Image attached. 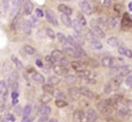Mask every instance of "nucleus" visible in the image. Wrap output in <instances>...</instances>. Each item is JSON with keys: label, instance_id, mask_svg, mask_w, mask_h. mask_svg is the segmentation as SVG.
<instances>
[{"label": "nucleus", "instance_id": "680f3d73", "mask_svg": "<svg viewBox=\"0 0 132 122\" xmlns=\"http://www.w3.org/2000/svg\"><path fill=\"white\" fill-rule=\"evenodd\" d=\"M17 102H18V99H14V100H12V104H13V105L17 104Z\"/></svg>", "mask_w": 132, "mask_h": 122}, {"label": "nucleus", "instance_id": "4d7b16f0", "mask_svg": "<svg viewBox=\"0 0 132 122\" xmlns=\"http://www.w3.org/2000/svg\"><path fill=\"white\" fill-rule=\"evenodd\" d=\"M121 9H122V6H121V5H117V4L114 5V10H115V11H117V12H118V13H120Z\"/></svg>", "mask_w": 132, "mask_h": 122}, {"label": "nucleus", "instance_id": "5fc2aeb1", "mask_svg": "<svg viewBox=\"0 0 132 122\" xmlns=\"http://www.w3.org/2000/svg\"><path fill=\"white\" fill-rule=\"evenodd\" d=\"M18 96H19V93L17 92V91H14V92H12V93H11V97H12V100L17 99Z\"/></svg>", "mask_w": 132, "mask_h": 122}, {"label": "nucleus", "instance_id": "13d9d810", "mask_svg": "<svg viewBox=\"0 0 132 122\" xmlns=\"http://www.w3.org/2000/svg\"><path fill=\"white\" fill-rule=\"evenodd\" d=\"M36 65H37V66H39V67H42L43 66V64H42V61L40 60V59H37L36 60Z\"/></svg>", "mask_w": 132, "mask_h": 122}, {"label": "nucleus", "instance_id": "412c9836", "mask_svg": "<svg viewBox=\"0 0 132 122\" xmlns=\"http://www.w3.org/2000/svg\"><path fill=\"white\" fill-rule=\"evenodd\" d=\"M118 52L120 53L122 56L127 57L128 58H132V51L131 49H129V48L125 47V46L122 45L121 47H120L118 49Z\"/></svg>", "mask_w": 132, "mask_h": 122}, {"label": "nucleus", "instance_id": "7c9ffc66", "mask_svg": "<svg viewBox=\"0 0 132 122\" xmlns=\"http://www.w3.org/2000/svg\"><path fill=\"white\" fill-rule=\"evenodd\" d=\"M77 75L82 79H87L91 75V72L87 69H85V70H82V71L77 72Z\"/></svg>", "mask_w": 132, "mask_h": 122}, {"label": "nucleus", "instance_id": "e433bc0d", "mask_svg": "<svg viewBox=\"0 0 132 122\" xmlns=\"http://www.w3.org/2000/svg\"><path fill=\"white\" fill-rule=\"evenodd\" d=\"M77 20L79 22L80 24H81L82 26H85V25H86V23H87L86 20H85V16H84L80 12L77 13Z\"/></svg>", "mask_w": 132, "mask_h": 122}, {"label": "nucleus", "instance_id": "4c0bfd02", "mask_svg": "<svg viewBox=\"0 0 132 122\" xmlns=\"http://www.w3.org/2000/svg\"><path fill=\"white\" fill-rule=\"evenodd\" d=\"M31 104L25 105V107L23 108V118L29 117L30 114H31Z\"/></svg>", "mask_w": 132, "mask_h": 122}, {"label": "nucleus", "instance_id": "39448f33", "mask_svg": "<svg viewBox=\"0 0 132 122\" xmlns=\"http://www.w3.org/2000/svg\"><path fill=\"white\" fill-rule=\"evenodd\" d=\"M45 16H46V19H47L48 23L52 24L53 26H57V25H59V22H57L56 14L52 10L47 9V10L45 11Z\"/></svg>", "mask_w": 132, "mask_h": 122}, {"label": "nucleus", "instance_id": "bb28decb", "mask_svg": "<svg viewBox=\"0 0 132 122\" xmlns=\"http://www.w3.org/2000/svg\"><path fill=\"white\" fill-rule=\"evenodd\" d=\"M51 100H52V94L43 93L42 95L40 96V101L43 105H46L47 103H49L50 101H51Z\"/></svg>", "mask_w": 132, "mask_h": 122}, {"label": "nucleus", "instance_id": "e2e57ef3", "mask_svg": "<svg viewBox=\"0 0 132 122\" xmlns=\"http://www.w3.org/2000/svg\"><path fill=\"white\" fill-rule=\"evenodd\" d=\"M129 9L132 12V1L129 2Z\"/></svg>", "mask_w": 132, "mask_h": 122}, {"label": "nucleus", "instance_id": "2eb2a0df", "mask_svg": "<svg viewBox=\"0 0 132 122\" xmlns=\"http://www.w3.org/2000/svg\"><path fill=\"white\" fill-rule=\"evenodd\" d=\"M107 44L112 48H120L121 47V40L116 37H110L107 40Z\"/></svg>", "mask_w": 132, "mask_h": 122}, {"label": "nucleus", "instance_id": "9d476101", "mask_svg": "<svg viewBox=\"0 0 132 122\" xmlns=\"http://www.w3.org/2000/svg\"><path fill=\"white\" fill-rule=\"evenodd\" d=\"M79 6L81 8L82 12L85 13L87 15H90L93 13V8L91 5L87 1H80L79 2Z\"/></svg>", "mask_w": 132, "mask_h": 122}, {"label": "nucleus", "instance_id": "f3484780", "mask_svg": "<svg viewBox=\"0 0 132 122\" xmlns=\"http://www.w3.org/2000/svg\"><path fill=\"white\" fill-rule=\"evenodd\" d=\"M18 78H19V75H18V73L16 71H13L8 77V81H7L8 85L11 87V86H13L14 84L18 83Z\"/></svg>", "mask_w": 132, "mask_h": 122}, {"label": "nucleus", "instance_id": "79ce46f5", "mask_svg": "<svg viewBox=\"0 0 132 122\" xmlns=\"http://www.w3.org/2000/svg\"><path fill=\"white\" fill-rule=\"evenodd\" d=\"M55 105L57 108H64V107L68 106V102L66 101H64V100H56Z\"/></svg>", "mask_w": 132, "mask_h": 122}, {"label": "nucleus", "instance_id": "c03bdc74", "mask_svg": "<svg viewBox=\"0 0 132 122\" xmlns=\"http://www.w3.org/2000/svg\"><path fill=\"white\" fill-rule=\"evenodd\" d=\"M103 91H104V92H105L106 94L111 93V92L113 91V88H112V86H111V83L108 82L107 84H105V85H104V88H103Z\"/></svg>", "mask_w": 132, "mask_h": 122}, {"label": "nucleus", "instance_id": "49530a36", "mask_svg": "<svg viewBox=\"0 0 132 122\" xmlns=\"http://www.w3.org/2000/svg\"><path fill=\"white\" fill-rule=\"evenodd\" d=\"M45 60H46V62L47 63H49V65L50 66H54V64L56 63V61L54 60V58L51 57V55H48V56H46L45 57Z\"/></svg>", "mask_w": 132, "mask_h": 122}, {"label": "nucleus", "instance_id": "8fccbe9b", "mask_svg": "<svg viewBox=\"0 0 132 122\" xmlns=\"http://www.w3.org/2000/svg\"><path fill=\"white\" fill-rule=\"evenodd\" d=\"M35 14H36L37 17H42V16H44L45 14H44L43 11L40 8H37L36 10H35Z\"/></svg>", "mask_w": 132, "mask_h": 122}, {"label": "nucleus", "instance_id": "864d4df0", "mask_svg": "<svg viewBox=\"0 0 132 122\" xmlns=\"http://www.w3.org/2000/svg\"><path fill=\"white\" fill-rule=\"evenodd\" d=\"M5 119H7V120H9V121H13V122H14L15 121V117H14L13 114H7V116H6V118Z\"/></svg>", "mask_w": 132, "mask_h": 122}, {"label": "nucleus", "instance_id": "58836bf2", "mask_svg": "<svg viewBox=\"0 0 132 122\" xmlns=\"http://www.w3.org/2000/svg\"><path fill=\"white\" fill-rule=\"evenodd\" d=\"M57 39L59 40V43L63 44V45H66L67 43V37L63 34L62 32H57Z\"/></svg>", "mask_w": 132, "mask_h": 122}, {"label": "nucleus", "instance_id": "6ab92c4d", "mask_svg": "<svg viewBox=\"0 0 132 122\" xmlns=\"http://www.w3.org/2000/svg\"><path fill=\"white\" fill-rule=\"evenodd\" d=\"M51 55L56 62H59V61L62 60L63 58H65L64 52L61 51V50H59V49H55V50H53Z\"/></svg>", "mask_w": 132, "mask_h": 122}, {"label": "nucleus", "instance_id": "7ed1b4c3", "mask_svg": "<svg viewBox=\"0 0 132 122\" xmlns=\"http://www.w3.org/2000/svg\"><path fill=\"white\" fill-rule=\"evenodd\" d=\"M91 31L94 33V35L97 39H104L106 37L105 32L103 31V29L97 24V23H94V20L91 21Z\"/></svg>", "mask_w": 132, "mask_h": 122}, {"label": "nucleus", "instance_id": "37998d69", "mask_svg": "<svg viewBox=\"0 0 132 122\" xmlns=\"http://www.w3.org/2000/svg\"><path fill=\"white\" fill-rule=\"evenodd\" d=\"M46 34H47V36L49 37L50 39H51V40H54V39L57 37V34L55 33V31L51 28L46 29Z\"/></svg>", "mask_w": 132, "mask_h": 122}, {"label": "nucleus", "instance_id": "603ef678", "mask_svg": "<svg viewBox=\"0 0 132 122\" xmlns=\"http://www.w3.org/2000/svg\"><path fill=\"white\" fill-rule=\"evenodd\" d=\"M89 62H90V65L93 67H98V66H99V62H98V61H96L94 59H90Z\"/></svg>", "mask_w": 132, "mask_h": 122}, {"label": "nucleus", "instance_id": "338daca9", "mask_svg": "<svg viewBox=\"0 0 132 122\" xmlns=\"http://www.w3.org/2000/svg\"><path fill=\"white\" fill-rule=\"evenodd\" d=\"M130 87H131V88H132V84H131V85H130Z\"/></svg>", "mask_w": 132, "mask_h": 122}, {"label": "nucleus", "instance_id": "c756f323", "mask_svg": "<svg viewBox=\"0 0 132 122\" xmlns=\"http://www.w3.org/2000/svg\"><path fill=\"white\" fill-rule=\"evenodd\" d=\"M111 61H112V57H105L101 61V64L104 67L111 68Z\"/></svg>", "mask_w": 132, "mask_h": 122}, {"label": "nucleus", "instance_id": "b1692460", "mask_svg": "<svg viewBox=\"0 0 132 122\" xmlns=\"http://www.w3.org/2000/svg\"><path fill=\"white\" fill-rule=\"evenodd\" d=\"M60 19H61L62 23L65 25V26H67L68 28L72 27V22H73V20H71V18H70L69 15H67V14H61Z\"/></svg>", "mask_w": 132, "mask_h": 122}, {"label": "nucleus", "instance_id": "c85d7f7f", "mask_svg": "<svg viewBox=\"0 0 132 122\" xmlns=\"http://www.w3.org/2000/svg\"><path fill=\"white\" fill-rule=\"evenodd\" d=\"M107 23L109 27L115 28L118 25V18L115 17V16H110V17L107 18Z\"/></svg>", "mask_w": 132, "mask_h": 122}, {"label": "nucleus", "instance_id": "393cba45", "mask_svg": "<svg viewBox=\"0 0 132 122\" xmlns=\"http://www.w3.org/2000/svg\"><path fill=\"white\" fill-rule=\"evenodd\" d=\"M7 88H8V84L4 80L0 81V96H3L4 99L5 98L6 99Z\"/></svg>", "mask_w": 132, "mask_h": 122}, {"label": "nucleus", "instance_id": "ddd939ff", "mask_svg": "<svg viewBox=\"0 0 132 122\" xmlns=\"http://www.w3.org/2000/svg\"><path fill=\"white\" fill-rule=\"evenodd\" d=\"M87 122H96L98 119V114L94 109H88L86 112Z\"/></svg>", "mask_w": 132, "mask_h": 122}, {"label": "nucleus", "instance_id": "f03ea898", "mask_svg": "<svg viewBox=\"0 0 132 122\" xmlns=\"http://www.w3.org/2000/svg\"><path fill=\"white\" fill-rule=\"evenodd\" d=\"M63 52L65 54H67L68 57L73 58H77V59H79V58H82V57L80 56V54L77 52V49L70 45H64L63 46Z\"/></svg>", "mask_w": 132, "mask_h": 122}, {"label": "nucleus", "instance_id": "ea45409f", "mask_svg": "<svg viewBox=\"0 0 132 122\" xmlns=\"http://www.w3.org/2000/svg\"><path fill=\"white\" fill-rule=\"evenodd\" d=\"M23 50L28 55H33L35 53V49L30 45H24L23 46Z\"/></svg>", "mask_w": 132, "mask_h": 122}, {"label": "nucleus", "instance_id": "9b49d317", "mask_svg": "<svg viewBox=\"0 0 132 122\" xmlns=\"http://www.w3.org/2000/svg\"><path fill=\"white\" fill-rule=\"evenodd\" d=\"M33 8H34V5H33L32 2L31 1H25L23 4V12L25 15H31L32 14Z\"/></svg>", "mask_w": 132, "mask_h": 122}, {"label": "nucleus", "instance_id": "f8f14e48", "mask_svg": "<svg viewBox=\"0 0 132 122\" xmlns=\"http://www.w3.org/2000/svg\"><path fill=\"white\" fill-rule=\"evenodd\" d=\"M68 92V95L73 100H79L82 95L81 92H80V88H77V87L69 88Z\"/></svg>", "mask_w": 132, "mask_h": 122}, {"label": "nucleus", "instance_id": "20e7f679", "mask_svg": "<svg viewBox=\"0 0 132 122\" xmlns=\"http://www.w3.org/2000/svg\"><path fill=\"white\" fill-rule=\"evenodd\" d=\"M112 70H114V72L117 75H121L123 76H126V75H131L132 66L131 65H123V66H120V67L112 68Z\"/></svg>", "mask_w": 132, "mask_h": 122}, {"label": "nucleus", "instance_id": "69168bd1", "mask_svg": "<svg viewBox=\"0 0 132 122\" xmlns=\"http://www.w3.org/2000/svg\"><path fill=\"white\" fill-rule=\"evenodd\" d=\"M1 122H9V120H7L6 119H2Z\"/></svg>", "mask_w": 132, "mask_h": 122}, {"label": "nucleus", "instance_id": "a18cd8bd", "mask_svg": "<svg viewBox=\"0 0 132 122\" xmlns=\"http://www.w3.org/2000/svg\"><path fill=\"white\" fill-rule=\"evenodd\" d=\"M123 106H125V107H127L128 109H129V110H132V101H130V100H129V99H124L123 100Z\"/></svg>", "mask_w": 132, "mask_h": 122}, {"label": "nucleus", "instance_id": "2f4dec72", "mask_svg": "<svg viewBox=\"0 0 132 122\" xmlns=\"http://www.w3.org/2000/svg\"><path fill=\"white\" fill-rule=\"evenodd\" d=\"M11 60L13 61V63L15 65V66L18 68V69H23V63H22V61L20 59H18L14 55H12V56H11Z\"/></svg>", "mask_w": 132, "mask_h": 122}, {"label": "nucleus", "instance_id": "dca6fc26", "mask_svg": "<svg viewBox=\"0 0 132 122\" xmlns=\"http://www.w3.org/2000/svg\"><path fill=\"white\" fill-rule=\"evenodd\" d=\"M31 79H32V81H34L35 83H37L39 84H43L45 83L44 76L40 73H38V72H33L31 74Z\"/></svg>", "mask_w": 132, "mask_h": 122}, {"label": "nucleus", "instance_id": "0e129e2a", "mask_svg": "<svg viewBox=\"0 0 132 122\" xmlns=\"http://www.w3.org/2000/svg\"><path fill=\"white\" fill-rule=\"evenodd\" d=\"M49 122H59V121H57V119H50Z\"/></svg>", "mask_w": 132, "mask_h": 122}, {"label": "nucleus", "instance_id": "052dcab7", "mask_svg": "<svg viewBox=\"0 0 132 122\" xmlns=\"http://www.w3.org/2000/svg\"><path fill=\"white\" fill-rule=\"evenodd\" d=\"M22 122H31V119H30V118H29V117L23 118V120H22Z\"/></svg>", "mask_w": 132, "mask_h": 122}, {"label": "nucleus", "instance_id": "09e8293b", "mask_svg": "<svg viewBox=\"0 0 132 122\" xmlns=\"http://www.w3.org/2000/svg\"><path fill=\"white\" fill-rule=\"evenodd\" d=\"M125 84H126V85L130 87V85L132 84V74L129 75H128L127 78L125 79Z\"/></svg>", "mask_w": 132, "mask_h": 122}, {"label": "nucleus", "instance_id": "473e14b6", "mask_svg": "<svg viewBox=\"0 0 132 122\" xmlns=\"http://www.w3.org/2000/svg\"><path fill=\"white\" fill-rule=\"evenodd\" d=\"M97 23L100 27H103V28H107L108 26V23H107V18L104 16H102V17L98 18L97 19Z\"/></svg>", "mask_w": 132, "mask_h": 122}, {"label": "nucleus", "instance_id": "4be33fe9", "mask_svg": "<svg viewBox=\"0 0 132 122\" xmlns=\"http://www.w3.org/2000/svg\"><path fill=\"white\" fill-rule=\"evenodd\" d=\"M57 9H59V12H61L62 14H67V15H71L72 13H73L72 8H70L68 5H65V4H60V5H59Z\"/></svg>", "mask_w": 132, "mask_h": 122}, {"label": "nucleus", "instance_id": "aec40b11", "mask_svg": "<svg viewBox=\"0 0 132 122\" xmlns=\"http://www.w3.org/2000/svg\"><path fill=\"white\" fill-rule=\"evenodd\" d=\"M88 41H89V43H90L91 47H92L94 49H97V50H99V49H103V44L100 42V40H98L96 37L92 38L91 40H89Z\"/></svg>", "mask_w": 132, "mask_h": 122}, {"label": "nucleus", "instance_id": "de8ad7c7", "mask_svg": "<svg viewBox=\"0 0 132 122\" xmlns=\"http://www.w3.org/2000/svg\"><path fill=\"white\" fill-rule=\"evenodd\" d=\"M57 65H60V66H68V65H69V61H68V59H67L66 58H63L62 60H60L59 62H57Z\"/></svg>", "mask_w": 132, "mask_h": 122}, {"label": "nucleus", "instance_id": "0eeeda50", "mask_svg": "<svg viewBox=\"0 0 132 122\" xmlns=\"http://www.w3.org/2000/svg\"><path fill=\"white\" fill-rule=\"evenodd\" d=\"M124 77L125 76H123V75H116L114 77L111 78V80L110 81V83H111L113 90H115L116 88L120 87V84L124 82Z\"/></svg>", "mask_w": 132, "mask_h": 122}, {"label": "nucleus", "instance_id": "5701e85b", "mask_svg": "<svg viewBox=\"0 0 132 122\" xmlns=\"http://www.w3.org/2000/svg\"><path fill=\"white\" fill-rule=\"evenodd\" d=\"M80 92H81V94L85 97L88 98V99H94L95 97L94 95V92L93 91H91L90 89L86 87H81L80 88Z\"/></svg>", "mask_w": 132, "mask_h": 122}, {"label": "nucleus", "instance_id": "c9c22d12", "mask_svg": "<svg viewBox=\"0 0 132 122\" xmlns=\"http://www.w3.org/2000/svg\"><path fill=\"white\" fill-rule=\"evenodd\" d=\"M42 90H43V92H45V93H50V94H52L54 93V92H55V89H54L53 86L50 85V84H43L42 85Z\"/></svg>", "mask_w": 132, "mask_h": 122}, {"label": "nucleus", "instance_id": "bf43d9fd", "mask_svg": "<svg viewBox=\"0 0 132 122\" xmlns=\"http://www.w3.org/2000/svg\"><path fill=\"white\" fill-rule=\"evenodd\" d=\"M107 122H120V121L118 120V119H113V118H108Z\"/></svg>", "mask_w": 132, "mask_h": 122}, {"label": "nucleus", "instance_id": "6e6552de", "mask_svg": "<svg viewBox=\"0 0 132 122\" xmlns=\"http://www.w3.org/2000/svg\"><path fill=\"white\" fill-rule=\"evenodd\" d=\"M53 70L55 72L56 75H59V76H67L68 74V69L66 66H60V65H54Z\"/></svg>", "mask_w": 132, "mask_h": 122}, {"label": "nucleus", "instance_id": "a878e982", "mask_svg": "<svg viewBox=\"0 0 132 122\" xmlns=\"http://www.w3.org/2000/svg\"><path fill=\"white\" fill-rule=\"evenodd\" d=\"M72 27L74 28V31H76L77 34H81L82 31H83V26L80 24V23L77 21V19H74L72 22Z\"/></svg>", "mask_w": 132, "mask_h": 122}, {"label": "nucleus", "instance_id": "a211bd4d", "mask_svg": "<svg viewBox=\"0 0 132 122\" xmlns=\"http://www.w3.org/2000/svg\"><path fill=\"white\" fill-rule=\"evenodd\" d=\"M22 30H23V33L25 35H30L31 33V30H32V25H31V22L29 20H26L22 24Z\"/></svg>", "mask_w": 132, "mask_h": 122}, {"label": "nucleus", "instance_id": "cd10ccee", "mask_svg": "<svg viewBox=\"0 0 132 122\" xmlns=\"http://www.w3.org/2000/svg\"><path fill=\"white\" fill-rule=\"evenodd\" d=\"M47 83L48 84L51 86H54V85H57L60 83V78H59L56 75H51V76H49L47 79Z\"/></svg>", "mask_w": 132, "mask_h": 122}, {"label": "nucleus", "instance_id": "f257e3e1", "mask_svg": "<svg viewBox=\"0 0 132 122\" xmlns=\"http://www.w3.org/2000/svg\"><path fill=\"white\" fill-rule=\"evenodd\" d=\"M51 113V107L47 106V105H43L40 108V111H39V122H49V117Z\"/></svg>", "mask_w": 132, "mask_h": 122}, {"label": "nucleus", "instance_id": "6e6d98bb", "mask_svg": "<svg viewBox=\"0 0 132 122\" xmlns=\"http://www.w3.org/2000/svg\"><path fill=\"white\" fill-rule=\"evenodd\" d=\"M103 4L105 7H109L110 5H111V0H104V1L103 2Z\"/></svg>", "mask_w": 132, "mask_h": 122}, {"label": "nucleus", "instance_id": "72a5a7b5", "mask_svg": "<svg viewBox=\"0 0 132 122\" xmlns=\"http://www.w3.org/2000/svg\"><path fill=\"white\" fill-rule=\"evenodd\" d=\"M65 82L68 84H73L77 82V76L74 75H68L65 76Z\"/></svg>", "mask_w": 132, "mask_h": 122}, {"label": "nucleus", "instance_id": "423d86ee", "mask_svg": "<svg viewBox=\"0 0 132 122\" xmlns=\"http://www.w3.org/2000/svg\"><path fill=\"white\" fill-rule=\"evenodd\" d=\"M110 107H112L111 101L110 98L102 100V101H100L99 102L97 103V110H99L100 112H102V113H103V112H104L108 108H110Z\"/></svg>", "mask_w": 132, "mask_h": 122}, {"label": "nucleus", "instance_id": "f704fd0d", "mask_svg": "<svg viewBox=\"0 0 132 122\" xmlns=\"http://www.w3.org/2000/svg\"><path fill=\"white\" fill-rule=\"evenodd\" d=\"M53 95L57 98V100H66L67 98V95L65 94V92L60 91V90H55Z\"/></svg>", "mask_w": 132, "mask_h": 122}, {"label": "nucleus", "instance_id": "4468645a", "mask_svg": "<svg viewBox=\"0 0 132 122\" xmlns=\"http://www.w3.org/2000/svg\"><path fill=\"white\" fill-rule=\"evenodd\" d=\"M71 64V66L74 70H76L77 72L82 71V70H85V67H86V64L85 62H82V61H73V62L70 63Z\"/></svg>", "mask_w": 132, "mask_h": 122}, {"label": "nucleus", "instance_id": "3c124183", "mask_svg": "<svg viewBox=\"0 0 132 122\" xmlns=\"http://www.w3.org/2000/svg\"><path fill=\"white\" fill-rule=\"evenodd\" d=\"M30 22H31V25H36L37 23H39V21H38V19H37V16H31V19L29 20Z\"/></svg>", "mask_w": 132, "mask_h": 122}, {"label": "nucleus", "instance_id": "1a4fd4ad", "mask_svg": "<svg viewBox=\"0 0 132 122\" xmlns=\"http://www.w3.org/2000/svg\"><path fill=\"white\" fill-rule=\"evenodd\" d=\"M121 26L123 30H129L130 28H132V19L127 13L124 14L123 18H122Z\"/></svg>", "mask_w": 132, "mask_h": 122}, {"label": "nucleus", "instance_id": "a19ab883", "mask_svg": "<svg viewBox=\"0 0 132 122\" xmlns=\"http://www.w3.org/2000/svg\"><path fill=\"white\" fill-rule=\"evenodd\" d=\"M20 20H21V16L19 14L15 16V17L13 19V22H12V28L14 29H16V27H18L20 25Z\"/></svg>", "mask_w": 132, "mask_h": 122}]
</instances>
